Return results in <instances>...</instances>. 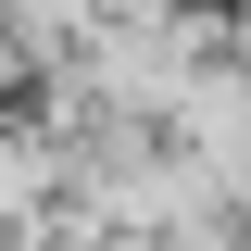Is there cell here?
Here are the masks:
<instances>
[{"label":"cell","mask_w":251,"mask_h":251,"mask_svg":"<svg viewBox=\"0 0 251 251\" xmlns=\"http://www.w3.org/2000/svg\"><path fill=\"white\" fill-rule=\"evenodd\" d=\"M163 151L201 176V201H226V214L251 201V75H239V63H214V75L163 113Z\"/></svg>","instance_id":"6da1fadb"},{"label":"cell","mask_w":251,"mask_h":251,"mask_svg":"<svg viewBox=\"0 0 251 251\" xmlns=\"http://www.w3.org/2000/svg\"><path fill=\"white\" fill-rule=\"evenodd\" d=\"M63 188H75V176H63L50 126H13V113H0V251H25V239H38V214H50Z\"/></svg>","instance_id":"7a4b0ae2"}]
</instances>
